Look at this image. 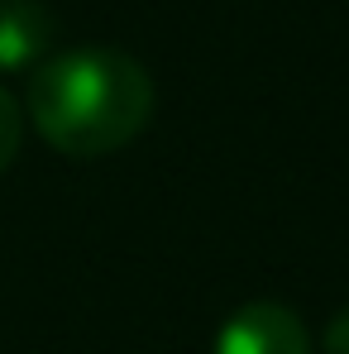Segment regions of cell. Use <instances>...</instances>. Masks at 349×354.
<instances>
[{"label": "cell", "mask_w": 349, "mask_h": 354, "mask_svg": "<svg viewBox=\"0 0 349 354\" xmlns=\"http://www.w3.org/2000/svg\"><path fill=\"white\" fill-rule=\"evenodd\" d=\"M53 34L58 24L39 0H0V72H24L34 62H48Z\"/></svg>", "instance_id": "3"}, {"label": "cell", "mask_w": 349, "mask_h": 354, "mask_svg": "<svg viewBox=\"0 0 349 354\" xmlns=\"http://www.w3.org/2000/svg\"><path fill=\"white\" fill-rule=\"evenodd\" d=\"M321 354H349V306H340L321 335Z\"/></svg>", "instance_id": "5"}, {"label": "cell", "mask_w": 349, "mask_h": 354, "mask_svg": "<svg viewBox=\"0 0 349 354\" xmlns=\"http://www.w3.org/2000/svg\"><path fill=\"white\" fill-rule=\"evenodd\" d=\"M19 139H24V115H19V101H15V96L0 86V173L15 163Z\"/></svg>", "instance_id": "4"}, {"label": "cell", "mask_w": 349, "mask_h": 354, "mask_svg": "<svg viewBox=\"0 0 349 354\" xmlns=\"http://www.w3.org/2000/svg\"><path fill=\"white\" fill-rule=\"evenodd\" d=\"M153 77L120 48H67L34 67L29 120L62 158H106L153 120Z\"/></svg>", "instance_id": "1"}, {"label": "cell", "mask_w": 349, "mask_h": 354, "mask_svg": "<svg viewBox=\"0 0 349 354\" xmlns=\"http://www.w3.org/2000/svg\"><path fill=\"white\" fill-rule=\"evenodd\" d=\"M216 354H311V335L283 301H244L220 326Z\"/></svg>", "instance_id": "2"}]
</instances>
